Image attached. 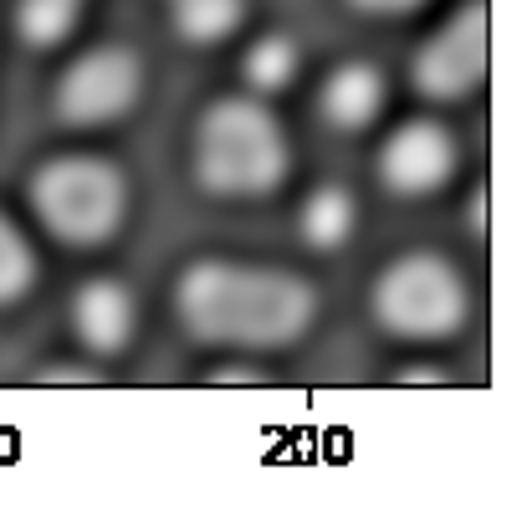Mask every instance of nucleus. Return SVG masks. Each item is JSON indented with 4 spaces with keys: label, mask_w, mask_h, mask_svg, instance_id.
I'll list each match as a JSON object with an SVG mask.
<instances>
[{
    "label": "nucleus",
    "mask_w": 512,
    "mask_h": 507,
    "mask_svg": "<svg viewBox=\"0 0 512 507\" xmlns=\"http://www.w3.org/2000/svg\"><path fill=\"white\" fill-rule=\"evenodd\" d=\"M175 318L195 344L241 354L292 349L318 318V287L287 267H241L226 257H195L175 277Z\"/></svg>",
    "instance_id": "f257e3e1"
},
{
    "label": "nucleus",
    "mask_w": 512,
    "mask_h": 507,
    "mask_svg": "<svg viewBox=\"0 0 512 507\" xmlns=\"http://www.w3.org/2000/svg\"><path fill=\"white\" fill-rule=\"evenodd\" d=\"M190 175L216 200H262L292 175V144L262 98H216L200 108L190 139Z\"/></svg>",
    "instance_id": "f03ea898"
},
{
    "label": "nucleus",
    "mask_w": 512,
    "mask_h": 507,
    "mask_svg": "<svg viewBox=\"0 0 512 507\" xmlns=\"http://www.w3.org/2000/svg\"><path fill=\"white\" fill-rule=\"evenodd\" d=\"M369 318L405 344H451L472 323V282L436 246L395 251L369 282Z\"/></svg>",
    "instance_id": "7ed1b4c3"
},
{
    "label": "nucleus",
    "mask_w": 512,
    "mask_h": 507,
    "mask_svg": "<svg viewBox=\"0 0 512 507\" xmlns=\"http://www.w3.org/2000/svg\"><path fill=\"white\" fill-rule=\"evenodd\" d=\"M26 200L41 231L72 251L108 246L128 221V175L103 154H52L31 169Z\"/></svg>",
    "instance_id": "20e7f679"
},
{
    "label": "nucleus",
    "mask_w": 512,
    "mask_h": 507,
    "mask_svg": "<svg viewBox=\"0 0 512 507\" xmlns=\"http://www.w3.org/2000/svg\"><path fill=\"white\" fill-rule=\"evenodd\" d=\"M144 98V57L123 41L82 52L67 62V72L52 88V118L62 129H103L139 108Z\"/></svg>",
    "instance_id": "39448f33"
},
{
    "label": "nucleus",
    "mask_w": 512,
    "mask_h": 507,
    "mask_svg": "<svg viewBox=\"0 0 512 507\" xmlns=\"http://www.w3.org/2000/svg\"><path fill=\"white\" fill-rule=\"evenodd\" d=\"M487 82V6L466 0L456 16H446L431 36L420 41V52L410 57V88L436 103H466Z\"/></svg>",
    "instance_id": "423d86ee"
},
{
    "label": "nucleus",
    "mask_w": 512,
    "mask_h": 507,
    "mask_svg": "<svg viewBox=\"0 0 512 507\" xmlns=\"http://www.w3.org/2000/svg\"><path fill=\"white\" fill-rule=\"evenodd\" d=\"M461 169V139L446 129L441 118H405L384 134L374 154V175L384 195L395 200H425L441 195Z\"/></svg>",
    "instance_id": "0eeeda50"
},
{
    "label": "nucleus",
    "mask_w": 512,
    "mask_h": 507,
    "mask_svg": "<svg viewBox=\"0 0 512 507\" xmlns=\"http://www.w3.org/2000/svg\"><path fill=\"white\" fill-rule=\"evenodd\" d=\"M134 328H139V308H134L128 282L88 277L72 292V333L93 359H118L128 344H134Z\"/></svg>",
    "instance_id": "6e6552de"
},
{
    "label": "nucleus",
    "mask_w": 512,
    "mask_h": 507,
    "mask_svg": "<svg viewBox=\"0 0 512 507\" xmlns=\"http://www.w3.org/2000/svg\"><path fill=\"white\" fill-rule=\"evenodd\" d=\"M384 103H390V82H384V72L364 57L354 62H338L323 88H318V118L328 123V129L338 134H364L379 123Z\"/></svg>",
    "instance_id": "1a4fd4ad"
},
{
    "label": "nucleus",
    "mask_w": 512,
    "mask_h": 507,
    "mask_svg": "<svg viewBox=\"0 0 512 507\" xmlns=\"http://www.w3.org/2000/svg\"><path fill=\"white\" fill-rule=\"evenodd\" d=\"M359 231V200L344 185H318L303 210H297V236H303L313 251H338L349 246Z\"/></svg>",
    "instance_id": "9d476101"
},
{
    "label": "nucleus",
    "mask_w": 512,
    "mask_h": 507,
    "mask_svg": "<svg viewBox=\"0 0 512 507\" xmlns=\"http://www.w3.org/2000/svg\"><path fill=\"white\" fill-rule=\"evenodd\" d=\"M246 6L251 0H169V26L190 47H216V41L241 31Z\"/></svg>",
    "instance_id": "9b49d317"
},
{
    "label": "nucleus",
    "mask_w": 512,
    "mask_h": 507,
    "mask_svg": "<svg viewBox=\"0 0 512 507\" xmlns=\"http://www.w3.org/2000/svg\"><path fill=\"white\" fill-rule=\"evenodd\" d=\"M82 21V0H16V41L31 52H52L77 31Z\"/></svg>",
    "instance_id": "f8f14e48"
},
{
    "label": "nucleus",
    "mask_w": 512,
    "mask_h": 507,
    "mask_svg": "<svg viewBox=\"0 0 512 507\" xmlns=\"http://www.w3.org/2000/svg\"><path fill=\"white\" fill-rule=\"evenodd\" d=\"M297 67H303V52H297V41L287 31L256 36L246 47V57H241V77L251 82L256 93H282L287 82L297 77Z\"/></svg>",
    "instance_id": "ddd939ff"
},
{
    "label": "nucleus",
    "mask_w": 512,
    "mask_h": 507,
    "mask_svg": "<svg viewBox=\"0 0 512 507\" xmlns=\"http://www.w3.org/2000/svg\"><path fill=\"white\" fill-rule=\"evenodd\" d=\"M36 277H41V262H36L26 231L0 210V308L26 303V292L36 287Z\"/></svg>",
    "instance_id": "4468645a"
},
{
    "label": "nucleus",
    "mask_w": 512,
    "mask_h": 507,
    "mask_svg": "<svg viewBox=\"0 0 512 507\" xmlns=\"http://www.w3.org/2000/svg\"><path fill=\"white\" fill-rule=\"evenodd\" d=\"M41 385H98V369L93 364H47L36 369Z\"/></svg>",
    "instance_id": "2eb2a0df"
},
{
    "label": "nucleus",
    "mask_w": 512,
    "mask_h": 507,
    "mask_svg": "<svg viewBox=\"0 0 512 507\" xmlns=\"http://www.w3.org/2000/svg\"><path fill=\"white\" fill-rule=\"evenodd\" d=\"M210 385H262V369L256 364H216V369H205Z\"/></svg>",
    "instance_id": "dca6fc26"
},
{
    "label": "nucleus",
    "mask_w": 512,
    "mask_h": 507,
    "mask_svg": "<svg viewBox=\"0 0 512 507\" xmlns=\"http://www.w3.org/2000/svg\"><path fill=\"white\" fill-rule=\"evenodd\" d=\"M359 16H410L420 6H431V0H349Z\"/></svg>",
    "instance_id": "f3484780"
},
{
    "label": "nucleus",
    "mask_w": 512,
    "mask_h": 507,
    "mask_svg": "<svg viewBox=\"0 0 512 507\" xmlns=\"http://www.w3.org/2000/svg\"><path fill=\"white\" fill-rule=\"evenodd\" d=\"M446 369L441 364H405V369H395V385H446Z\"/></svg>",
    "instance_id": "a211bd4d"
},
{
    "label": "nucleus",
    "mask_w": 512,
    "mask_h": 507,
    "mask_svg": "<svg viewBox=\"0 0 512 507\" xmlns=\"http://www.w3.org/2000/svg\"><path fill=\"white\" fill-rule=\"evenodd\" d=\"M466 226H472V236H482V190H472V200H466Z\"/></svg>",
    "instance_id": "6ab92c4d"
}]
</instances>
